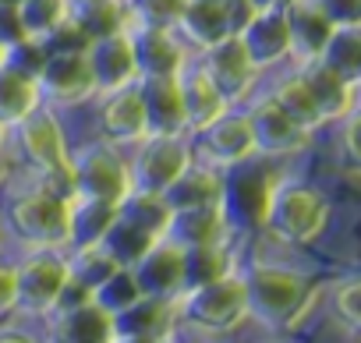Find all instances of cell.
I'll return each mask as SVG.
<instances>
[{
    "label": "cell",
    "mask_w": 361,
    "mask_h": 343,
    "mask_svg": "<svg viewBox=\"0 0 361 343\" xmlns=\"http://www.w3.org/2000/svg\"><path fill=\"white\" fill-rule=\"evenodd\" d=\"M241 273L248 290V318L259 322L266 332H294L319 297V287L298 266L252 262Z\"/></svg>",
    "instance_id": "1"
},
{
    "label": "cell",
    "mask_w": 361,
    "mask_h": 343,
    "mask_svg": "<svg viewBox=\"0 0 361 343\" xmlns=\"http://www.w3.org/2000/svg\"><path fill=\"white\" fill-rule=\"evenodd\" d=\"M177 304V329H192L199 336H227L248 322V290L241 266L227 269L224 276L188 287L173 297Z\"/></svg>",
    "instance_id": "2"
},
{
    "label": "cell",
    "mask_w": 361,
    "mask_h": 343,
    "mask_svg": "<svg viewBox=\"0 0 361 343\" xmlns=\"http://www.w3.org/2000/svg\"><path fill=\"white\" fill-rule=\"evenodd\" d=\"M15 138L22 145L25 163L36 170V188L54 192L61 199H75V181H71V145L64 135V124L54 106H39L29 113L18 127Z\"/></svg>",
    "instance_id": "3"
},
{
    "label": "cell",
    "mask_w": 361,
    "mask_h": 343,
    "mask_svg": "<svg viewBox=\"0 0 361 343\" xmlns=\"http://www.w3.org/2000/svg\"><path fill=\"white\" fill-rule=\"evenodd\" d=\"M287 170L280 166V159L273 156H248L234 166L224 170V195L220 206L231 220L234 230H266V216H269V202L276 185L283 181Z\"/></svg>",
    "instance_id": "4"
},
{
    "label": "cell",
    "mask_w": 361,
    "mask_h": 343,
    "mask_svg": "<svg viewBox=\"0 0 361 343\" xmlns=\"http://www.w3.org/2000/svg\"><path fill=\"white\" fill-rule=\"evenodd\" d=\"M329 213H333V206H329L322 188H315V185H308L301 177L283 174V181L276 185L273 202H269L266 230L280 244L305 248V244H312L329 227Z\"/></svg>",
    "instance_id": "5"
},
{
    "label": "cell",
    "mask_w": 361,
    "mask_h": 343,
    "mask_svg": "<svg viewBox=\"0 0 361 343\" xmlns=\"http://www.w3.org/2000/svg\"><path fill=\"white\" fill-rule=\"evenodd\" d=\"M170 206L163 202V195H142L131 192L121 206L117 216L103 237V248L110 251V258L117 266H135L156 241L166 237L170 230Z\"/></svg>",
    "instance_id": "6"
},
{
    "label": "cell",
    "mask_w": 361,
    "mask_h": 343,
    "mask_svg": "<svg viewBox=\"0 0 361 343\" xmlns=\"http://www.w3.org/2000/svg\"><path fill=\"white\" fill-rule=\"evenodd\" d=\"M68 209H71V199L32 188L25 195H15L0 216H4V230L25 251H64V244H68Z\"/></svg>",
    "instance_id": "7"
},
{
    "label": "cell",
    "mask_w": 361,
    "mask_h": 343,
    "mask_svg": "<svg viewBox=\"0 0 361 343\" xmlns=\"http://www.w3.org/2000/svg\"><path fill=\"white\" fill-rule=\"evenodd\" d=\"M71 181H75V199L121 206L131 195L128 156L103 138L82 145L78 152H71Z\"/></svg>",
    "instance_id": "8"
},
{
    "label": "cell",
    "mask_w": 361,
    "mask_h": 343,
    "mask_svg": "<svg viewBox=\"0 0 361 343\" xmlns=\"http://www.w3.org/2000/svg\"><path fill=\"white\" fill-rule=\"evenodd\" d=\"M68 287L64 251H29L15 262V311L25 318H50Z\"/></svg>",
    "instance_id": "9"
},
{
    "label": "cell",
    "mask_w": 361,
    "mask_h": 343,
    "mask_svg": "<svg viewBox=\"0 0 361 343\" xmlns=\"http://www.w3.org/2000/svg\"><path fill=\"white\" fill-rule=\"evenodd\" d=\"M128 174H131V192L142 195H163L177 174L192 163V145L188 135H145L138 145H131Z\"/></svg>",
    "instance_id": "10"
},
{
    "label": "cell",
    "mask_w": 361,
    "mask_h": 343,
    "mask_svg": "<svg viewBox=\"0 0 361 343\" xmlns=\"http://www.w3.org/2000/svg\"><path fill=\"white\" fill-rule=\"evenodd\" d=\"M188 145H192V159L195 163H206L213 170H227V166L255 156V135H252V124H248L245 106H231L213 124L192 131L188 135Z\"/></svg>",
    "instance_id": "11"
},
{
    "label": "cell",
    "mask_w": 361,
    "mask_h": 343,
    "mask_svg": "<svg viewBox=\"0 0 361 343\" xmlns=\"http://www.w3.org/2000/svg\"><path fill=\"white\" fill-rule=\"evenodd\" d=\"M39 96L54 110L82 106L96 99V82L85 61V50H47L39 68H36Z\"/></svg>",
    "instance_id": "12"
},
{
    "label": "cell",
    "mask_w": 361,
    "mask_h": 343,
    "mask_svg": "<svg viewBox=\"0 0 361 343\" xmlns=\"http://www.w3.org/2000/svg\"><path fill=\"white\" fill-rule=\"evenodd\" d=\"M195 57H199V64L206 68V75L213 78V85L220 89V96L231 106H245L248 103V96H252V89H255V82H259L262 71L252 64L245 43L238 39V32L227 36L224 43L195 54Z\"/></svg>",
    "instance_id": "13"
},
{
    "label": "cell",
    "mask_w": 361,
    "mask_h": 343,
    "mask_svg": "<svg viewBox=\"0 0 361 343\" xmlns=\"http://www.w3.org/2000/svg\"><path fill=\"white\" fill-rule=\"evenodd\" d=\"M252 135H255V152L259 156H273V159H290L301 156L312 145V131H305L301 124H294L276 103L273 96L255 99L252 106H245Z\"/></svg>",
    "instance_id": "14"
},
{
    "label": "cell",
    "mask_w": 361,
    "mask_h": 343,
    "mask_svg": "<svg viewBox=\"0 0 361 343\" xmlns=\"http://www.w3.org/2000/svg\"><path fill=\"white\" fill-rule=\"evenodd\" d=\"M245 18H248L245 11L224 4V0H188V8L173 32L185 39V46L192 54H202V50L224 43L227 36H234Z\"/></svg>",
    "instance_id": "15"
},
{
    "label": "cell",
    "mask_w": 361,
    "mask_h": 343,
    "mask_svg": "<svg viewBox=\"0 0 361 343\" xmlns=\"http://www.w3.org/2000/svg\"><path fill=\"white\" fill-rule=\"evenodd\" d=\"M85 61H89V71L96 82V99L138 82V64H135V46H131L128 29L110 32L103 39H92L85 46Z\"/></svg>",
    "instance_id": "16"
},
{
    "label": "cell",
    "mask_w": 361,
    "mask_h": 343,
    "mask_svg": "<svg viewBox=\"0 0 361 343\" xmlns=\"http://www.w3.org/2000/svg\"><path fill=\"white\" fill-rule=\"evenodd\" d=\"M177 336L173 297H138L131 308L114 315V339L121 343H163Z\"/></svg>",
    "instance_id": "17"
},
{
    "label": "cell",
    "mask_w": 361,
    "mask_h": 343,
    "mask_svg": "<svg viewBox=\"0 0 361 343\" xmlns=\"http://www.w3.org/2000/svg\"><path fill=\"white\" fill-rule=\"evenodd\" d=\"M128 32L135 46L138 78H177L180 68L192 61V50L173 29H128Z\"/></svg>",
    "instance_id": "18"
},
{
    "label": "cell",
    "mask_w": 361,
    "mask_h": 343,
    "mask_svg": "<svg viewBox=\"0 0 361 343\" xmlns=\"http://www.w3.org/2000/svg\"><path fill=\"white\" fill-rule=\"evenodd\" d=\"M131 273L145 297H177L185 290V248L163 237L131 266Z\"/></svg>",
    "instance_id": "19"
},
{
    "label": "cell",
    "mask_w": 361,
    "mask_h": 343,
    "mask_svg": "<svg viewBox=\"0 0 361 343\" xmlns=\"http://www.w3.org/2000/svg\"><path fill=\"white\" fill-rule=\"evenodd\" d=\"M238 39L245 43L252 64L259 71H269L287 61L290 39H287V11L269 8V11H248V18L238 29Z\"/></svg>",
    "instance_id": "20"
},
{
    "label": "cell",
    "mask_w": 361,
    "mask_h": 343,
    "mask_svg": "<svg viewBox=\"0 0 361 343\" xmlns=\"http://www.w3.org/2000/svg\"><path fill=\"white\" fill-rule=\"evenodd\" d=\"M50 339L64 343H117L114 339V315L99 308L92 297L68 301L50 311Z\"/></svg>",
    "instance_id": "21"
},
{
    "label": "cell",
    "mask_w": 361,
    "mask_h": 343,
    "mask_svg": "<svg viewBox=\"0 0 361 343\" xmlns=\"http://www.w3.org/2000/svg\"><path fill=\"white\" fill-rule=\"evenodd\" d=\"M96 103H99V135H103V142H110L117 149H131V145H138L149 135L138 85L117 89L110 96H99Z\"/></svg>",
    "instance_id": "22"
},
{
    "label": "cell",
    "mask_w": 361,
    "mask_h": 343,
    "mask_svg": "<svg viewBox=\"0 0 361 343\" xmlns=\"http://www.w3.org/2000/svg\"><path fill=\"white\" fill-rule=\"evenodd\" d=\"M177 89H180V106H185V127L188 135L213 124L220 113L231 110V103L220 96V89L213 85V78L206 75V68L199 64V57L192 54V61L180 68L177 75Z\"/></svg>",
    "instance_id": "23"
},
{
    "label": "cell",
    "mask_w": 361,
    "mask_h": 343,
    "mask_svg": "<svg viewBox=\"0 0 361 343\" xmlns=\"http://www.w3.org/2000/svg\"><path fill=\"white\" fill-rule=\"evenodd\" d=\"M283 11H287V39H290L287 61H294V68L319 61V54L326 50L336 25L312 4V0H298V4H290Z\"/></svg>",
    "instance_id": "24"
},
{
    "label": "cell",
    "mask_w": 361,
    "mask_h": 343,
    "mask_svg": "<svg viewBox=\"0 0 361 343\" xmlns=\"http://www.w3.org/2000/svg\"><path fill=\"white\" fill-rule=\"evenodd\" d=\"M135 85H138V96H142L149 135H188L177 78H138Z\"/></svg>",
    "instance_id": "25"
},
{
    "label": "cell",
    "mask_w": 361,
    "mask_h": 343,
    "mask_svg": "<svg viewBox=\"0 0 361 343\" xmlns=\"http://www.w3.org/2000/svg\"><path fill=\"white\" fill-rule=\"evenodd\" d=\"M39 106H43V96H39L36 71H29V68H22L18 61L8 57L0 64V124L8 131H15Z\"/></svg>",
    "instance_id": "26"
},
{
    "label": "cell",
    "mask_w": 361,
    "mask_h": 343,
    "mask_svg": "<svg viewBox=\"0 0 361 343\" xmlns=\"http://www.w3.org/2000/svg\"><path fill=\"white\" fill-rule=\"evenodd\" d=\"M301 75V82L308 85L312 99L319 103L326 124H336L340 117H347L350 110H357V85L340 78L336 71H329L322 61H312V64H301L294 68Z\"/></svg>",
    "instance_id": "27"
},
{
    "label": "cell",
    "mask_w": 361,
    "mask_h": 343,
    "mask_svg": "<svg viewBox=\"0 0 361 343\" xmlns=\"http://www.w3.org/2000/svg\"><path fill=\"white\" fill-rule=\"evenodd\" d=\"M224 195V170H213L206 163H188L177 174V181L163 192V202L170 206V213L180 209H195V206H213Z\"/></svg>",
    "instance_id": "28"
},
{
    "label": "cell",
    "mask_w": 361,
    "mask_h": 343,
    "mask_svg": "<svg viewBox=\"0 0 361 343\" xmlns=\"http://www.w3.org/2000/svg\"><path fill=\"white\" fill-rule=\"evenodd\" d=\"M231 234H234V227H231V220H227V213H224L220 202L173 213V216H170V230H166V237H173L180 248L231 241Z\"/></svg>",
    "instance_id": "29"
},
{
    "label": "cell",
    "mask_w": 361,
    "mask_h": 343,
    "mask_svg": "<svg viewBox=\"0 0 361 343\" xmlns=\"http://www.w3.org/2000/svg\"><path fill=\"white\" fill-rule=\"evenodd\" d=\"M114 216H117V206H110V202L71 199V209H68V244H64V251H85V248L103 244Z\"/></svg>",
    "instance_id": "30"
},
{
    "label": "cell",
    "mask_w": 361,
    "mask_h": 343,
    "mask_svg": "<svg viewBox=\"0 0 361 343\" xmlns=\"http://www.w3.org/2000/svg\"><path fill=\"white\" fill-rule=\"evenodd\" d=\"M71 25L85 36V43L121 32L128 29L124 0H71Z\"/></svg>",
    "instance_id": "31"
},
{
    "label": "cell",
    "mask_w": 361,
    "mask_h": 343,
    "mask_svg": "<svg viewBox=\"0 0 361 343\" xmlns=\"http://www.w3.org/2000/svg\"><path fill=\"white\" fill-rule=\"evenodd\" d=\"M269 96H273V103L294 120V124H301L305 131H319V127H326V117H322V110H319V103L312 99V92H308V85L301 82V75L298 71H290V75H283L273 89H269Z\"/></svg>",
    "instance_id": "32"
},
{
    "label": "cell",
    "mask_w": 361,
    "mask_h": 343,
    "mask_svg": "<svg viewBox=\"0 0 361 343\" xmlns=\"http://www.w3.org/2000/svg\"><path fill=\"white\" fill-rule=\"evenodd\" d=\"M234 266H238V255H234L231 241L192 244V248H185V290L199 287V283H209V280L224 276Z\"/></svg>",
    "instance_id": "33"
},
{
    "label": "cell",
    "mask_w": 361,
    "mask_h": 343,
    "mask_svg": "<svg viewBox=\"0 0 361 343\" xmlns=\"http://www.w3.org/2000/svg\"><path fill=\"white\" fill-rule=\"evenodd\" d=\"M15 11H18L25 39L47 43L57 29L71 22V0H22Z\"/></svg>",
    "instance_id": "34"
},
{
    "label": "cell",
    "mask_w": 361,
    "mask_h": 343,
    "mask_svg": "<svg viewBox=\"0 0 361 343\" xmlns=\"http://www.w3.org/2000/svg\"><path fill=\"white\" fill-rule=\"evenodd\" d=\"M319 61L329 68V71H336L340 78H347V82H361V25H340V29H333V36H329V43H326V50L319 54Z\"/></svg>",
    "instance_id": "35"
},
{
    "label": "cell",
    "mask_w": 361,
    "mask_h": 343,
    "mask_svg": "<svg viewBox=\"0 0 361 343\" xmlns=\"http://www.w3.org/2000/svg\"><path fill=\"white\" fill-rule=\"evenodd\" d=\"M188 0H124L128 29H177Z\"/></svg>",
    "instance_id": "36"
},
{
    "label": "cell",
    "mask_w": 361,
    "mask_h": 343,
    "mask_svg": "<svg viewBox=\"0 0 361 343\" xmlns=\"http://www.w3.org/2000/svg\"><path fill=\"white\" fill-rule=\"evenodd\" d=\"M99 308H106L110 315H117V311H124V308H131L138 297H142V290H138V283H135V273H131V266H121V269H114L92 294H89Z\"/></svg>",
    "instance_id": "37"
},
{
    "label": "cell",
    "mask_w": 361,
    "mask_h": 343,
    "mask_svg": "<svg viewBox=\"0 0 361 343\" xmlns=\"http://www.w3.org/2000/svg\"><path fill=\"white\" fill-rule=\"evenodd\" d=\"M329 311L343 325L347 336H357L361 329V304H357V276H343L329 287Z\"/></svg>",
    "instance_id": "38"
},
{
    "label": "cell",
    "mask_w": 361,
    "mask_h": 343,
    "mask_svg": "<svg viewBox=\"0 0 361 343\" xmlns=\"http://www.w3.org/2000/svg\"><path fill=\"white\" fill-rule=\"evenodd\" d=\"M312 4L340 29V25H361V0H312Z\"/></svg>",
    "instance_id": "39"
},
{
    "label": "cell",
    "mask_w": 361,
    "mask_h": 343,
    "mask_svg": "<svg viewBox=\"0 0 361 343\" xmlns=\"http://www.w3.org/2000/svg\"><path fill=\"white\" fill-rule=\"evenodd\" d=\"M15 311V262L0 258V318Z\"/></svg>",
    "instance_id": "40"
},
{
    "label": "cell",
    "mask_w": 361,
    "mask_h": 343,
    "mask_svg": "<svg viewBox=\"0 0 361 343\" xmlns=\"http://www.w3.org/2000/svg\"><path fill=\"white\" fill-rule=\"evenodd\" d=\"M298 0H245L248 11H269V8H290Z\"/></svg>",
    "instance_id": "41"
},
{
    "label": "cell",
    "mask_w": 361,
    "mask_h": 343,
    "mask_svg": "<svg viewBox=\"0 0 361 343\" xmlns=\"http://www.w3.org/2000/svg\"><path fill=\"white\" fill-rule=\"evenodd\" d=\"M11 181V159H8V152L0 149V192H4V185Z\"/></svg>",
    "instance_id": "42"
},
{
    "label": "cell",
    "mask_w": 361,
    "mask_h": 343,
    "mask_svg": "<svg viewBox=\"0 0 361 343\" xmlns=\"http://www.w3.org/2000/svg\"><path fill=\"white\" fill-rule=\"evenodd\" d=\"M8 138H11V131H8L4 124H0V149H4V145H8Z\"/></svg>",
    "instance_id": "43"
},
{
    "label": "cell",
    "mask_w": 361,
    "mask_h": 343,
    "mask_svg": "<svg viewBox=\"0 0 361 343\" xmlns=\"http://www.w3.org/2000/svg\"><path fill=\"white\" fill-rule=\"evenodd\" d=\"M224 4H231V8H238V11H245V15H248V8H245V0H224Z\"/></svg>",
    "instance_id": "44"
},
{
    "label": "cell",
    "mask_w": 361,
    "mask_h": 343,
    "mask_svg": "<svg viewBox=\"0 0 361 343\" xmlns=\"http://www.w3.org/2000/svg\"><path fill=\"white\" fill-rule=\"evenodd\" d=\"M4 237H8V230H4V216H0V255H4Z\"/></svg>",
    "instance_id": "45"
},
{
    "label": "cell",
    "mask_w": 361,
    "mask_h": 343,
    "mask_svg": "<svg viewBox=\"0 0 361 343\" xmlns=\"http://www.w3.org/2000/svg\"><path fill=\"white\" fill-rule=\"evenodd\" d=\"M22 0H0V8H18Z\"/></svg>",
    "instance_id": "46"
},
{
    "label": "cell",
    "mask_w": 361,
    "mask_h": 343,
    "mask_svg": "<svg viewBox=\"0 0 361 343\" xmlns=\"http://www.w3.org/2000/svg\"><path fill=\"white\" fill-rule=\"evenodd\" d=\"M8 54H11V50H8L4 43H0V64H4V61H8Z\"/></svg>",
    "instance_id": "47"
}]
</instances>
